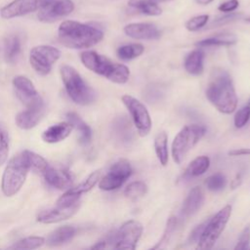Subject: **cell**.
Listing matches in <instances>:
<instances>
[{
    "label": "cell",
    "instance_id": "12",
    "mask_svg": "<svg viewBox=\"0 0 250 250\" xmlns=\"http://www.w3.org/2000/svg\"><path fill=\"white\" fill-rule=\"evenodd\" d=\"M73 10L72 0H42L37 18L42 22H54L70 15Z\"/></svg>",
    "mask_w": 250,
    "mask_h": 250
},
{
    "label": "cell",
    "instance_id": "37",
    "mask_svg": "<svg viewBox=\"0 0 250 250\" xmlns=\"http://www.w3.org/2000/svg\"><path fill=\"white\" fill-rule=\"evenodd\" d=\"M249 119H250V104H246L236 111L233 119L234 126L236 128H242L248 123Z\"/></svg>",
    "mask_w": 250,
    "mask_h": 250
},
{
    "label": "cell",
    "instance_id": "10",
    "mask_svg": "<svg viewBox=\"0 0 250 250\" xmlns=\"http://www.w3.org/2000/svg\"><path fill=\"white\" fill-rule=\"evenodd\" d=\"M123 104L128 109L138 134L146 137L151 130V119L146 105L130 95H124L121 98Z\"/></svg>",
    "mask_w": 250,
    "mask_h": 250
},
{
    "label": "cell",
    "instance_id": "28",
    "mask_svg": "<svg viewBox=\"0 0 250 250\" xmlns=\"http://www.w3.org/2000/svg\"><path fill=\"white\" fill-rule=\"evenodd\" d=\"M154 150L160 164L166 166L169 159L168 151V136L165 132H159L154 138Z\"/></svg>",
    "mask_w": 250,
    "mask_h": 250
},
{
    "label": "cell",
    "instance_id": "32",
    "mask_svg": "<svg viewBox=\"0 0 250 250\" xmlns=\"http://www.w3.org/2000/svg\"><path fill=\"white\" fill-rule=\"evenodd\" d=\"M177 224H178V220L176 217L174 216H171L168 220H167V223H166V227H165V229H164V232H163V235L162 237L160 238V240L157 242L156 245H154L152 247V249H159V248H164L168 243L169 241L171 240L173 234H174V231L177 228Z\"/></svg>",
    "mask_w": 250,
    "mask_h": 250
},
{
    "label": "cell",
    "instance_id": "49",
    "mask_svg": "<svg viewBox=\"0 0 250 250\" xmlns=\"http://www.w3.org/2000/svg\"><path fill=\"white\" fill-rule=\"evenodd\" d=\"M245 21H246L247 22H249V23H250V18H247Z\"/></svg>",
    "mask_w": 250,
    "mask_h": 250
},
{
    "label": "cell",
    "instance_id": "18",
    "mask_svg": "<svg viewBox=\"0 0 250 250\" xmlns=\"http://www.w3.org/2000/svg\"><path fill=\"white\" fill-rule=\"evenodd\" d=\"M42 176L50 186L59 189L70 188L72 185L71 176L67 171L62 169H57L50 165L43 172Z\"/></svg>",
    "mask_w": 250,
    "mask_h": 250
},
{
    "label": "cell",
    "instance_id": "21",
    "mask_svg": "<svg viewBox=\"0 0 250 250\" xmlns=\"http://www.w3.org/2000/svg\"><path fill=\"white\" fill-rule=\"evenodd\" d=\"M72 126L69 122H60L56 123L49 128H47L43 134H42V139L44 142L49 143V144H55L59 143L61 141H63L66 139L71 131H72Z\"/></svg>",
    "mask_w": 250,
    "mask_h": 250
},
{
    "label": "cell",
    "instance_id": "24",
    "mask_svg": "<svg viewBox=\"0 0 250 250\" xmlns=\"http://www.w3.org/2000/svg\"><path fill=\"white\" fill-rule=\"evenodd\" d=\"M77 229L72 226H62L51 232L47 238V245L50 247L60 246L71 240L76 234Z\"/></svg>",
    "mask_w": 250,
    "mask_h": 250
},
{
    "label": "cell",
    "instance_id": "6",
    "mask_svg": "<svg viewBox=\"0 0 250 250\" xmlns=\"http://www.w3.org/2000/svg\"><path fill=\"white\" fill-rule=\"evenodd\" d=\"M206 128L202 125L191 124L183 127L173 140L171 152L174 162L180 164L190 149L204 136Z\"/></svg>",
    "mask_w": 250,
    "mask_h": 250
},
{
    "label": "cell",
    "instance_id": "31",
    "mask_svg": "<svg viewBox=\"0 0 250 250\" xmlns=\"http://www.w3.org/2000/svg\"><path fill=\"white\" fill-rule=\"evenodd\" d=\"M147 191V186L142 182V181H136L129 184L125 190L124 194L127 198L131 200H137L141 197H143Z\"/></svg>",
    "mask_w": 250,
    "mask_h": 250
},
{
    "label": "cell",
    "instance_id": "23",
    "mask_svg": "<svg viewBox=\"0 0 250 250\" xmlns=\"http://www.w3.org/2000/svg\"><path fill=\"white\" fill-rule=\"evenodd\" d=\"M67 122H69L78 133L79 142L81 145H88L92 140V130L90 126L75 112L70 111L66 113Z\"/></svg>",
    "mask_w": 250,
    "mask_h": 250
},
{
    "label": "cell",
    "instance_id": "40",
    "mask_svg": "<svg viewBox=\"0 0 250 250\" xmlns=\"http://www.w3.org/2000/svg\"><path fill=\"white\" fill-rule=\"evenodd\" d=\"M249 243H250V227H247L241 232L234 249L235 250H245V249L249 248Z\"/></svg>",
    "mask_w": 250,
    "mask_h": 250
},
{
    "label": "cell",
    "instance_id": "27",
    "mask_svg": "<svg viewBox=\"0 0 250 250\" xmlns=\"http://www.w3.org/2000/svg\"><path fill=\"white\" fill-rule=\"evenodd\" d=\"M237 38L232 33H220L212 37H208L195 43L197 47H210V46H229L235 44Z\"/></svg>",
    "mask_w": 250,
    "mask_h": 250
},
{
    "label": "cell",
    "instance_id": "46",
    "mask_svg": "<svg viewBox=\"0 0 250 250\" xmlns=\"http://www.w3.org/2000/svg\"><path fill=\"white\" fill-rule=\"evenodd\" d=\"M240 184H241V176H240V175H236L235 178L231 181L230 187H231L232 188H237Z\"/></svg>",
    "mask_w": 250,
    "mask_h": 250
},
{
    "label": "cell",
    "instance_id": "36",
    "mask_svg": "<svg viewBox=\"0 0 250 250\" xmlns=\"http://www.w3.org/2000/svg\"><path fill=\"white\" fill-rule=\"evenodd\" d=\"M27 154L30 162V168L42 175L43 172L46 170V168L49 166L48 162L41 155L33 151L27 150Z\"/></svg>",
    "mask_w": 250,
    "mask_h": 250
},
{
    "label": "cell",
    "instance_id": "17",
    "mask_svg": "<svg viewBox=\"0 0 250 250\" xmlns=\"http://www.w3.org/2000/svg\"><path fill=\"white\" fill-rule=\"evenodd\" d=\"M124 32L127 36L135 39L151 40L160 37V30L152 23L137 22L129 23L124 27Z\"/></svg>",
    "mask_w": 250,
    "mask_h": 250
},
{
    "label": "cell",
    "instance_id": "16",
    "mask_svg": "<svg viewBox=\"0 0 250 250\" xmlns=\"http://www.w3.org/2000/svg\"><path fill=\"white\" fill-rule=\"evenodd\" d=\"M80 201L67 207H62L56 205L54 208H50L40 212L37 216V221L43 224H55L66 220L72 217L79 209Z\"/></svg>",
    "mask_w": 250,
    "mask_h": 250
},
{
    "label": "cell",
    "instance_id": "13",
    "mask_svg": "<svg viewBox=\"0 0 250 250\" xmlns=\"http://www.w3.org/2000/svg\"><path fill=\"white\" fill-rule=\"evenodd\" d=\"M16 95L26 107H37L44 105L42 98L36 91L33 83L23 75H18L13 79Z\"/></svg>",
    "mask_w": 250,
    "mask_h": 250
},
{
    "label": "cell",
    "instance_id": "43",
    "mask_svg": "<svg viewBox=\"0 0 250 250\" xmlns=\"http://www.w3.org/2000/svg\"><path fill=\"white\" fill-rule=\"evenodd\" d=\"M237 7H238V1L237 0H229V1H226V2L222 3L219 6L218 9L221 12L229 13V12H232V11L236 10Z\"/></svg>",
    "mask_w": 250,
    "mask_h": 250
},
{
    "label": "cell",
    "instance_id": "48",
    "mask_svg": "<svg viewBox=\"0 0 250 250\" xmlns=\"http://www.w3.org/2000/svg\"><path fill=\"white\" fill-rule=\"evenodd\" d=\"M158 2H166V1H171V0H157Z\"/></svg>",
    "mask_w": 250,
    "mask_h": 250
},
{
    "label": "cell",
    "instance_id": "45",
    "mask_svg": "<svg viewBox=\"0 0 250 250\" xmlns=\"http://www.w3.org/2000/svg\"><path fill=\"white\" fill-rule=\"evenodd\" d=\"M229 154L231 156H241V155H249L250 154V148H235L230 151H229Z\"/></svg>",
    "mask_w": 250,
    "mask_h": 250
},
{
    "label": "cell",
    "instance_id": "2",
    "mask_svg": "<svg viewBox=\"0 0 250 250\" xmlns=\"http://www.w3.org/2000/svg\"><path fill=\"white\" fill-rule=\"evenodd\" d=\"M59 41L70 49H87L104 38V32L90 24L76 21H64L58 29Z\"/></svg>",
    "mask_w": 250,
    "mask_h": 250
},
{
    "label": "cell",
    "instance_id": "7",
    "mask_svg": "<svg viewBox=\"0 0 250 250\" xmlns=\"http://www.w3.org/2000/svg\"><path fill=\"white\" fill-rule=\"evenodd\" d=\"M143 226L139 221L129 220L125 222L118 230L109 234L103 242L105 248L130 249L136 248V245L141 238Z\"/></svg>",
    "mask_w": 250,
    "mask_h": 250
},
{
    "label": "cell",
    "instance_id": "30",
    "mask_svg": "<svg viewBox=\"0 0 250 250\" xmlns=\"http://www.w3.org/2000/svg\"><path fill=\"white\" fill-rule=\"evenodd\" d=\"M145 51V48L142 44L133 43L122 45L117 49V56L122 61H130L140 57Z\"/></svg>",
    "mask_w": 250,
    "mask_h": 250
},
{
    "label": "cell",
    "instance_id": "44",
    "mask_svg": "<svg viewBox=\"0 0 250 250\" xmlns=\"http://www.w3.org/2000/svg\"><path fill=\"white\" fill-rule=\"evenodd\" d=\"M149 3H158V1L157 0H129V2H128L129 6L135 8L137 10L146 4H149Z\"/></svg>",
    "mask_w": 250,
    "mask_h": 250
},
{
    "label": "cell",
    "instance_id": "33",
    "mask_svg": "<svg viewBox=\"0 0 250 250\" xmlns=\"http://www.w3.org/2000/svg\"><path fill=\"white\" fill-rule=\"evenodd\" d=\"M45 243V238L42 236H28L15 242L10 248L12 249H36Z\"/></svg>",
    "mask_w": 250,
    "mask_h": 250
},
{
    "label": "cell",
    "instance_id": "39",
    "mask_svg": "<svg viewBox=\"0 0 250 250\" xmlns=\"http://www.w3.org/2000/svg\"><path fill=\"white\" fill-rule=\"evenodd\" d=\"M241 14H238V13H230L229 15H226L224 17H221L215 21H213L208 26L207 28H214V27H218V26H222V25H225L227 23H229L233 21H236L238 20L239 18H241Z\"/></svg>",
    "mask_w": 250,
    "mask_h": 250
},
{
    "label": "cell",
    "instance_id": "11",
    "mask_svg": "<svg viewBox=\"0 0 250 250\" xmlns=\"http://www.w3.org/2000/svg\"><path fill=\"white\" fill-rule=\"evenodd\" d=\"M132 174V167L128 160L118 159L108 172L100 179L99 188L103 190H113L120 188Z\"/></svg>",
    "mask_w": 250,
    "mask_h": 250
},
{
    "label": "cell",
    "instance_id": "50",
    "mask_svg": "<svg viewBox=\"0 0 250 250\" xmlns=\"http://www.w3.org/2000/svg\"><path fill=\"white\" fill-rule=\"evenodd\" d=\"M247 104H250V98L248 99V101H247Z\"/></svg>",
    "mask_w": 250,
    "mask_h": 250
},
{
    "label": "cell",
    "instance_id": "20",
    "mask_svg": "<svg viewBox=\"0 0 250 250\" xmlns=\"http://www.w3.org/2000/svg\"><path fill=\"white\" fill-rule=\"evenodd\" d=\"M204 202V192L200 187H194L191 188L185 198L181 213L184 217H189L195 214L202 206Z\"/></svg>",
    "mask_w": 250,
    "mask_h": 250
},
{
    "label": "cell",
    "instance_id": "3",
    "mask_svg": "<svg viewBox=\"0 0 250 250\" xmlns=\"http://www.w3.org/2000/svg\"><path fill=\"white\" fill-rule=\"evenodd\" d=\"M80 60L88 69L105 77L113 83L125 84L129 80L130 70L125 64L111 62L106 57L95 51L81 53Z\"/></svg>",
    "mask_w": 250,
    "mask_h": 250
},
{
    "label": "cell",
    "instance_id": "47",
    "mask_svg": "<svg viewBox=\"0 0 250 250\" xmlns=\"http://www.w3.org/2000/svg\"><path fill=\"white\" fill-rule=\"evenodd\" d=\"M195 1L200 5H207V4H210L213 0H195Z\"/></svg>",
    "mask_w": 250,
    "mask_h": 250
},
{
    "label": "cell",
    "instance_id": "22",
    "mask_svg": "<svg viewBox=\"0 0 250 250\" xmlns=\"http://www.w3.org/2000/svg\"><path fill=\"white\" fill-rule=\"evenodd\" d=\"M112 133L115 139L122 144H129L134 138L132 124L126 116H119L113 121Z\"/></svg>",
    "mask_w": 250,
    "mask_h": 250
},
{
    "label": "cell",
    "instance_id": "15",
    "mask_svg": "<svg viewBox=\"0 0 250 250\" xmlns=\"http://www.w3.org/2000/svg\"><path fill=\"white\" fill-rule=\"evenodd\" d=\"M42 0H13L0 9L2 19L11 20L38 11Z\"/></svg>",
    "mask_w": 250,
    "mask_h": 250
},
{
    "label": "cell",
    "instance_id": "26",
    "mask_svg": "<svg viewBox=\"0 0 250 250\" xmlns=\"http://www.w3.org/2000/svg\"><path fill=\"white\" fill-rule=\"evenodd\" d=\"M210 166V159L206 155H200L194 158L186 168L183 177L185 179H191L203 175Z\"/></svg>",
    "mask_w": 250,
    "mask_h": 250
},
{
    "label": "cell",
    "instance_id": "5",
    "mask_svg": "<svg viewBox=\"0 0 250 250\" xmlns=\"http://www.w3.org/2000/svg\"><path fill=\"white\" fill-rule=\"evenodd\" d=\"M61 75L68 97L75 104L86 105L95 101V91L83 80L74 67L67 64L62 65Z\"/></svg>",
    "mask_w": 250,
    "mask_h": 250
},
{
    "label": "cell",
    "instance_id": "42",
    "mask_svg": "<svg viewBox=\"0 0 250 250\" xmlns=\"http://www.w3.org/2000/svg\"><path fill=\"white\" fill-rule=\"evenodd\" d=\"M206 223H207V220L204 221L203 223H201L200 225L196 226V227L190 231V233H189V235H188V243H191V244H192V243L198 242V240H199V238H200V236H201V234H202V231H203V229H204V228H205Z\"/></svg>",
    "mask_w": 250,
    "mask_h": 250
},
{
    "label": "cell",
    "instance_id": "19",
    "mask_svg": "<svg viewBox=\"0 0 250 250\" xmlns=\"http://www.w3.org/2000/svg\"><path fill=\"white\" fill-rule=\"evenodd\" d=\"M45 106L26 107L25 110L19 112L16 116V124L19 128L23 130H29L35 127L44 114Z\"/></svg>",
    "mask_w": 250,
    "mask_h": 250
},
{
    "label": "cell",
    "instance_id": "38",
    "mask_svg": "<svg viewBox=\"0 0 250 250\" xmlns=\"http://www.w3.org/2000/svg\"><path fill=\"white\" fill-rule=\"evenodd\" d=\"M208 20H209L208 15H200V16L193 17L186 22V28L189 31L199 30L200 28L206 25Z\"/></svg>",
    "mask_w": 250,
    "mask_h": 250
},
{
    "label": "cell",
    "instance_id": "41",
    "mask_svg": "<svg viewBox=\"0 0 250 250\" xmlns=\"http://www.w3.org/2000/svg\"><path fill=\"white\" fill-rule=\"evenodd\" d=\"M138 11L141 12L142 14L148 15V16H159L162 13V10L157 5V3L146 4V5L143 6V7H141L140 9H138Z\"/></svg>",
    "mask_w": 250,
    "mask_h": 250
},
{
    "label": "cell",
    "instance_id": "4",
    "mask_svg": "<svg viewBox=\"0 0 250 250\" xmlns=\"http://www.w3.org/2000/svg\"><path fill=\"white\" fill-rule=\"evenodd\" d=\"M30 162L27 150H23L13 156L8 162L2 176V191L6 196L15 195L25 182L30 170Z\"/></svg>",
    "mask_w": 250,
    "mask_h": 250
},
{
    "label": "cell",
    "instance_id": "35",
    "mask_svg": "<svg viewBox=\"0 0 250 250\" xmlns=\"http://www.w3.org/2000/svg\"><path fill=\"white\" fill-rule=\"evenodd\" d=\"M205 185L209 190L219 191L223 189L227 185L226 177L221 173H216L208 177L205 181Z\"/></svg>",
    "mask_w": 250,
    "mask_h": 250
},
{
    "label": "cell",
    "instance_id": "14",
    "mask_svg": "<svg viewBox=\"0 0 250 250\" xmlns=\"http://www.w3.org/2000/svg\"><path fill=\"white\" fill-rule=\"evenodd\" d=\"M101 179V171H95L91 173L83 182H81L78 186L68 188L58 200L56 205L67 207L74 203L79 202V198L81 194L91 190L95 185L100 181Z\"/></svg>",
    "mask_w": 250,
    "mask_h": 250
},
{
    "label": "cell",
    "instance_id": "25",
    "mask_svg": "<svg viewBox=\"0 0 250 250\" xmlns=\"http://www.w3.org/2000/svg\"><path fill=\"white\" fill-rule=\"evenodd\" d=\"M204 53L201 50L190 52L185 59L184 66L188 73L191 75H199L203 72Z\"/></svg>",
    "mask_w": 250,
    "mask_h": 250
},
{
    "label": "cell",
    "instance_id": "29",
    "mask_svg": "<svg viewBox=\"0 0 250 250\" xmlns=\"http://www.w3.org/2000/svg\"><path fill=\"white\" fill-rule=\"evenodd\" d=\"M21 52V40L18 35H9L4 42V57L9 62H14Z\"/></svg>",
    "mask_w": 250,
    "mask_h": 250
},
{
    "label": "cell",
    "instance_id": "9",
    "mask_svg": "<svg viewBox=\"0 0 250 250\" xmlns=\"http://www.w3.org/2000/svg\"><path fill=\"white\" fill-rule=\"evenodd\" d=\"M60 58L61 51L58 48L50 45H39L31 49L29 62L38 74L47 75Z\"/></svg>",
    "mask_w": 250,
    "mask_h": 250
},
{
    "label": "cell",
    "instance_id": "8",
    "mask_svg": "<svg viewBox=\"0 0 250 250\" xmlns=\"http://www.w3.org/2000/svg\"><path fill=\"white\" fill-rule=\"evenodd\" d=\"M231 215V206L226 205L211 219L207 220L202 234L197 242L198 249H210L214 246L221 233L225 229Z\"/></svg>",
    "mask_w": 250,
    "mask_h": 250
},
{
    "label": "cell",
    "instance_id": "34",
    "mask_svg": "<svg viewBox=\"0 0 250 250\" xmlns=\"http://www.w3.org/2000/svg\"><path fill=\"white\" fill-rule=\"evenodd\" d=\"M9 153V133L6 126L0 122V166L6 161Z\"/></svg>",
    "mask_w": 250,
    "mask_h": 250
},
{
    "label": "cell",
    "instance_id": "1",
    "mask_svg": "<svg viewBox=\"0 0 250 250\" xmlns=\"http://www.w3.org/2000/svg\"><path fill=\"white\" fill-rule=\"evenodd\" d=\"M208 101L222 113L229 114L236 109L237 96L229 73L220 67L211 71L205 91Z\"/></svg>",
    "mask_w": 250,
    "mask_h": 250
}]
</instances>
